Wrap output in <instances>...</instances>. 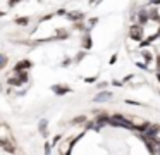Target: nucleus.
Instances as JSON below:
<instances>
[{
	"mask_svg": "<svg viewBox=\"0 0 160 155\" xmlns=\"http://www.w3.org/2000/svg\"><path fill=\"white\" fill-rule=\"evenodd\" d=\"M129 122H131L132 129H138V131H145L146 127H148V124H150L146 119H143V117H138V116L129 117Z\"/></svg>",
	"mask_w": 160,
	"mask_h": 155,
	"instance_id": "obj_1",
	"label": "nucleus"
},
{
	"mask_svg": "<svg viewBox=\"0 0 160 155\" xmlns=\"http://www.w3.org/2000/svg\"><path fill=\"white\" fill-rule=\"evenodd\" d=\"M12 131L7 124L0 122V143H5V141H12Z\"/></svg>",
	"mask_w": 160,
	"mask_h": 155,
	"instance_id": "obj_2",
	"label": "nucleus"
},
{
	"mask_svg": "<svg viewBox=\"0 0 160 155\" xmlns=\"http://www.w3.org/2000/svg\"><path fill=\"white\" fill-rule=\"evenodd\" d=\"M129 36H131L132 40H136V41H141L143 40V26L132 24V26L129 28Z\"/></svg>",
	"mask_w": 160,
	"mask_h": 155,
	"instance_id": "obj_3",
	"label": "nucleus"
},
{
	"mask_svg": "<svg viewBox=\"0 0 160 155\" xmlns=\"http://www.w3.org/2000/svg\"><path fill=\"white\" fill-rule=\"evenodd\" d=\"M28 81V72H19L16 78H9L7 79V83L9 85H12V86H19V85H22V83H26Z\"/></svg>",
	"mask_w": 160,
	"mask_h": 155,
	"instance_id": "obj_4",
	"label": "nucleus"
},
{
	"mask_svg": "<svg viewBox=\"0 0 160 155\" xmlns=\"http://www.w3.org/2000/svg\"><path fill=\"white\" fill-rule=\"evenodd\" d=\"M52 91L55 93V95H66V93H71V88L67 85H53Z\"/></svg>",
	"mask_w": 160,
	"mask_h": 155,
	"instance_id": "obj_5",
	"label": "nucleus"
},
{
	"mask_svg": "<svg viewBox=\"0 0 160 155\" xmlns=\"http://www.w3.org/2000/svg\"><path fill=\"white\" fill-rule=\"evenodd\" d=\"M0 147H2V150L4 152H7V153H16V141L12 140V141H5V143H0Z\"/></svg>",
	"mask_w": 160,
	"mask_h": 155,
	"instance_id": "obj_6",
	"label": "nucleus"
},
{
	"mask_svg": "<svg viewBox=\"0 0 160 155\" xmlns=\"http://www.w3.org/2000/svg\"><path fill=\"white\" fill-rule=\"evenodd\" d=\"M31 65H33V64H31L29 60H19L18 64L14 65V71H16V72H24L26 69H29Z\"/></svg>",
	"mask_w": 160,
	"mask_h": 155,
	"instance_id": "obj_7",
	"label": "nucleus"
},
{
	"mask_svg": "<svg viewBox=\"0 0 160 155\" xmlns=\"http://www.w3.org/2000/svg\"><path fill=\"white\" fill-rule=\"evenodd\" d=\"M112 98V93L110 91H100L98 95L93 96V102H105V100Z\"/></svg>",
	"mask_w": 160,
	"mask_h": 155,
	"instance_id": "obj_8",
	"label": "nucleus"
},
{
	"mask_svg": "<svg viewBox=\"0 0 160 155\" xmlns=\"http://www.w3.org/2000/svg\"><path fill=\"white\" fill-rule=\"evenodd\" d=\"M93 47V41H91V36H88V34H84L83 36V48L84 50H88V48Z\"/></svg>",
	"mask_w": 160,
	"mask_h": 155,
	"instance_id": "obj_9",
	"label": "nucleus"
},
{
	"mask_svg": "<svg viewBox=\"0 0 160 155\" xmlns=\"http://www.w3.org/2000/svg\"><path fill=\"white\" fill-rule=\"evenodd\" d=\"M69 16V19H72V21H79V19H83V12H78V10H72V12H69L67 14Z\"/></svg>",
	"mask_w": 160,
	"mask_h": 155,
	"instance_id": "obj_10",
	"label": "nucleus"
},
{
	"mask_svg": "<svg viewBox=\"0 0 160 155\" xmlns=\"http://www.w3.org/2000/svg\"><path fill=\"white\" fill-rule=\"evenodd\" d=\"M47 122H48L47 119H42V121H40V124H38V127H40V133H42L43 136H47V134H48V133H47Z\"/></svg>",
	"mask_w": 160,
	"mask_h": 155,
	"instance_id": "obj_11",
	"label": "nucleus"
},
{
	"mask_svg": "<svg viewBox=\"0 0 160 155\" xmlns=\"http://www.w3.org/2000/svg\"><path fill=\"white\" fill-rule=\"evenodd\" d=\"M14 23L18 24V26H28V24H29V17H18Z\"/></svg>",
	"mask_w": 160,
	"mask_h": 155,
	"instance_id": "obj_12",
	"label": "nucleus"
},
{
	"mask_svg": "<svg viewBox=\"0 0 160 155\" xmlns=\"http://www.w3.org/2000/svg\"><path fill=\"white\" fill-rule=\"evenodd\" d=\"M5 65H7V55L0 54V69H4Z\"/></svg>",
	"mask_w": 160,
	"mask_h": 155,
	"instance_id": "obj_13",
	"label": "nucleus"
},
{
	"mask_svg": "<svg viewBox=\"0 0 160 155\" xmlns=\"http://www.w3.org/2000/svg\"><path fill=\"white\" fill-rule=\"evenodd\" d=\"M57 38H59V40H66V38H69V33L60 29V31H59V36H57Z\"/></svg>",
	"mask_w": 160,
	"mask_h": 155,
	"instance_id": "obj_14",
	"label": "nucleus"
},
{
	"mask_svg": "<svg viewBox=\"0 0 160 155\" xmlns=\"http://www.w3.org/2000/svg\"><path fill=\"white\" fill-rule=\"evenodd\" d=\"M52 152V143H45V155H50Z\"/></svg>",
	"mask_w": 160,
	"mask_h": 155,
	"instance_id": "obj_15",
	"label": "nucleus"
},
{
	"mask_svg": "<svg viewBox=\"0 0 160 155\" xmlns=\"http://www.w3.org/2000/svg\"><path fill=\"white\" fill-rule=\"evenodd\" d=\"M84 55H86V52H81L79 55H76V57H74V60H76V62H81V60H83Z\"/></svg>",
	"mask_w": 160,
	"mask_h": 155,
	"instance_id": "obj_16",
	"label": "nucleus"
},
{
	"mask_svg": "<svg viewBox=\"0 0 160 155\" xmlns=\"http://www.w3.org/2000/svg\"><path fill=\"white\" fill-rule=\"evenodd\" d=\"M19 2H22V0H9V7H16Z\"/></svg>",
	"mask_w": 160,
	"mask_h": 155,
	"instance_id": "obj_17",
	"label": "nucleus"
},
{
	"mask_svg": "<svg viewBox=\"0 0 160 155\" xmlns=\"http://www.w3.org/2000/svg\"><path fill=\"white\" fill-rule=\"evenodd\" d=\"M69 59H66V60H62V64H60V65H62V67H67V65H69Z\"/></svg>",
	"mask_w": 160,
	"mask_h": 155,
	"instance_id": "obj_18",
	"label": "nucleus"
},
{
	"mask_svg": "<svg viewBox=\"0 0 160 155\" xmlns=\"http://www.w3.org/2000/svg\"><path fill=\"white\" fill-rule=\"evenodd\" d=\"M115 60H117V54H114V55H112V57H110V64H114Z\"/></svg>",
	"mask_w": 160,
	"mask_h": 155,
	"instance_id": "obj_19",
	"label": "nucleus"
},
{
	"mask_svg": "<svg viewBox=\"0 0 160 155\" xmlns=\"http://www.w3.org/2000/svg\"><path fill=\"white\" fill-rule=\"evenodd\" d=\"M157 69H158V72H160V57H157Z\"/></svg>",
	"mask_w": 160,
	"mask_h": 155,
	"instance_id": "obj_20",
	"label": "nucleus"
},
{
	"mask_svg": "<svg viewBox=\"0 0 160 155\" xmlns=\"http://www.w3.org/2000/svg\"><path fill=\"white\" fill-rule=\"evenodd\" d=\"M84 81H86V83H95V78H86Z\"/></svg>",
	"mask_w": 160,
	"mask_h": 155,
	"instance_id": "obj_21",
	"label": "nucleus"
},
{
	"mask_svg": "<svg viewBox=\"0 0 160 155\" xmlns=\"http://www.w3.org/2000/svg\"><path fill=\"white\" fill-rule=\"evenodd\" d=\"M4 14H5V12H0V17H2V16H4Z\"/></svg>",
	"mask_w": 160,
	"mask_h": 155,
	"instance_id": "obj_22",
	"label": "nucleus"
}]
</instances>
